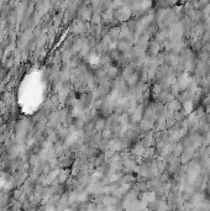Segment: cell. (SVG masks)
Masks as SVG:
<instances>
[{"label": "cell", "mask_w": 210, "mask_h": 211, "mask_svg": "<svg viewBox=\"0 0 210 211\" xmlns=\"http://www.w3.org/2000/svg\"><path fill=\"white\" fill-rule=\"evenodd\" d=\"M106 75H108L109 78H114L118 75V68L116 67H114V66H111V67H109L108 69H106Z\"/></svg>", "instance_id": "cell-1"}, {"label": "cell", "mask_w": 210, "mask_h": 211, "mask_svg": "<svg viewBox=\"0 0 210 211\" xmlns=\"http://www.w3.org/2000/svg\"><path fill=\"white\" fill-rule=\"evenodd\" d=\"M103 203H104V205H105V208H113V206L115 205V203H116V200L114 199V198H105L104 200H103Z\"/></svg>", "instance_id": "cell-2"}, {"label": "cell", "mask_w": 210, "mask_h": 211, "mask_svg": "<svg viewBox=\"0 0 210 211\" xmlns=\"http://www.w3.org/2000/svg\"><path fill=\"white\" fill-rule=\"evenodd\" d=\"M94 127H95V130H104L105 128V120L104 119H99L98 121H95V123H94Z\"/></svg>", "instance_id": "cell-3"}, {"label": "cell", "mask_w": 210, "mask_h": 211, "mask_svg": "<svg viewBox=\"0 0 210 211\" xmlns=\"http://www.w3.org/2000/svg\"><path fill=\"white\" fill-rule=\"evenodd\" d=\"M101 136H103V138L110 140L111 136H113V131H111L109 127L108 128H104V130H103V132H101Z\"/></svg>", "instance_id": "cell-4"}, {"label": "cell", "mask_w": 210, "mask_h": 211, "mask_svg": "<svg viewBox=\"0 0 210 211\" xmlns=\"http://www.w3.org/2000/svg\"><path fill=\"white\" fill-rule=\"evenodd\" d=\"M141 119H142V110H141V109H135V112H134V120L140 121Z\"/></svg>", "instance_id": "cell-5"}, {"label": "cell", "mask_w": 210, "mask_h": 211, "mask_svg": "<svg viewBox=\"0 0 210 211\" xmlns=\"http://www.w3.org/2000/svg\"><path fill=\"white\" fill-rule=\"evenodd\" d=\"M150 48H151V53L153 54V53H157L158 52V43L156 42H153V43H151V46H150Z\"/></svg>", "instance_id": "cell-6"}]
</instances>
